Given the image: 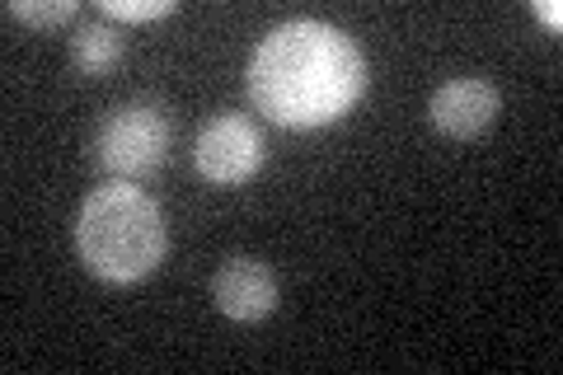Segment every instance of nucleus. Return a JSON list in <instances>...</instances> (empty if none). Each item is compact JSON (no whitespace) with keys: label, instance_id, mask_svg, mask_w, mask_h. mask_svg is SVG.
<instances>
[{"label":"nucleus","instance_id":"obj_1","mask_svg":"<svg viewBox=\"0 0 563 375\" xmlns=\"http://www.w3.org/2000/svg\"><path fill=\"white\" fill-rule=\"evenodd\" d=\"M244 85L254 113L277 128H329L366 95V52L333 24L291 20L258 43Z\"/></svg>","mask_w":563,"mask_h":375},{"label":"nucleus","instance_id":"obj_2","mask_svg":"<svg viewBox=\"0 0 563 375\" xmlns=\"http://www.w3.org/2000/svg\"><path fill=\"white\" fill-rule=\"evenodd\" d=\"M76 254L99 282L132 287L151 277L169 254L165 217L136 184L109 178L80 202L76 217Z\"/></svg>","mask_w":563,"mask_h":375},{"label":"nucleus","instance_id":"obj_3","mask_svg":"<svg viewBox=\"0 0 563 375\" xmlns=\"http://www.w3.org/2000/svg\"><path fill=\"white\" fill-rule=\"evenodd\" d=\"M169 146H174V113L155 99H132L103 113L99 132L90 141V155L109 178L146 184V178L165 169Z\"/></svg>","mask_w":563,"mask_h":375},{"label":"nucleus","instance_id":"obj_4","mask_svg":"<svg viewBox=\"0 0 563 375\" xmlns=\"http://www.w3.org/2000/svg\"><path fill=\"white\" fill-rule=\"evenodd\" d=\"M268 159V141L244 113H217L202 122L198 141H192V169H198L211 188H235L250 184Z\"/></svg>","mask_w":563,"mask_h":375},{"label":"nucleus","instance_id":"obj_5","mask_svg":"<svg viewBox=\"0 0 563 375\" xmlns=\"http://www.w3.org/2000/svg\"><path fill=\"white\" fill-rule=\"evenodd\" d=\"M211 300L235 324H258L277 310V273L254 254H231L211 277Z\"/></svg>","mask_w":563,"mask_h":375},{"label":"nucleus","instance_id":"obj_6","mask_svg":"<svg viewBox=\"0 0 563 375\" xmlns=\"http://www.w3.org/2000/svg\"><path fill=\"white\" fill-rule=\"evenodd\" d=\"M503 109V95L479 76H461V80H446L437 95L428 99V118L432 128L451 136V141H474L493 128V118Z\"/></svg>","mask_w":563,"mask_h":375},{"label":"nucleus","instance_id":"obj_7","mask_svg":"<svg viewBox=\"0 0 563 375\" xmlns=\"http://www.w3.org/2000/svg\"><path fill=\"white\" fill-rule=\"evenodd\" d=\"M128 57V43H122V33L109 24V20H80L70 29V66L80 70V76H113Z\"/></svg>","mask_w":563,"mask_h":375},{"label":"nucleus","instance_id":"obj_8","mask_svg":"<svg viewBox=\"0 0 563 375\" xmlns=\"http://www.w3.org/2000/svg\"><path fill=\"white\" fill-rule=\"evenodd\" d=\"M76 10H80L76 0H10L5 5L10 20H20L29 29H62L76 20Z\"/></svg>","mask_w":563,"mask_h":375},{"label":"nucleus","instance_id":"obj_9","mask_svg":"<svg viewBox=\"0 0 563 375\" xmlns=\"http://www.w3.org/2000/svg\"><path fill=\"white\" fill-rule=\"evenodd\" d=\"M103 20H128V24H151V20H165L179 5L174 0H103Z\"/></svg>","mask_w":563,"mask_h":375},{"label":"nucleus","instance_id":"obj_10","mask_svg":"<svg viewBox=\"0 0 563 375\" xmlns=\"http://www.w3.org/2000/svg\"><path fill=\"white\" fill-rule=\"evenodd\" d=\"M531 14H536V20H540L544 29H550V33H559V29H563V5H559V0H536Z\"/></svg>","mask_w":563,"mask_h":375}]
</instances>
